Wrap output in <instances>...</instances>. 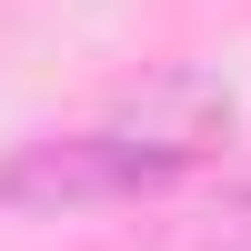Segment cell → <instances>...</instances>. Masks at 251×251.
Here are the masks:
<instances>
[{
    "label": "cell",
    "mask_w": 251,
    "mask_h": 251,
    "mask_svg": "<svg viewBox=\"0 0 251 251\" xmlns=\"http://www.w3.org/2000/svg\"><path fill=\"white\" fill-rule=\"evenodd\" d=\"M100 141L121 161V191H161V181H181V171L231 151V91L211 71H161L100 121Z\"/></svg>",
    "instance_id": "6da1fadb"
},
{
    "label": "cell",
    "mask_w": 251,
    "mask_h": 251,
    "mask_svg": "<svg viewBox=\"0 0 251 251\" xmlns=\"http://www.w3.org/2000/svg\"><path fill=\"white\" fill-rule=\"evenodd\" d=\"M121 201V161L100 131H60V141H20L0 161V211H91Z\"/></svg>",
    "instance_id": "7a4b0ae2"
},
{
    "label": "cell",
    "mask_w": 251,
    "mask_h": 251,
    "mask_svg": "<svg viewBox=\"0 0 251 251\" xmlns=\"http://www.w3.org/2000/svg\"><path fill=\"white\" fill-rule=\"evenodd\" d=\"M201 251H251V171L211 201V231H201Z\"/></svg>",
    "instance_id": "3957f363"
}]
</instances>
